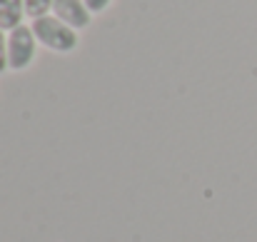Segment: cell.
Returning <instances> with one entry per match:
<instances>
[{
    "label": "cell",
    "instance_id": "obj_1",
    "mask_svg": "<svg viewBox=\"0 0 257 242\" xmlns=\"http://www.w3.org/2000/svg\"><path fill=\"white\" fill-rule=\"evenodd\" d=\"M30 28H33L38 43L55 53H73L78 48V33L70 25H65L63 20H58L55 15H43V18L33 20Z\"/></svg>",
    "mask_w": 257,
    "mask_h": 242
},
{
    "label": "cell",
    "instance_id": "obj_2",
    "mask_svg": "<svg viewBox=\"0 0 257 242\" xmlns=\"http://www.w3.org/2000/svg\"><path fill=\"white\" fill-rule=\"evenodd\" d=\"M35 48H38V38H35L33 28L20 25V28L10 30L8 33V65H10V70L30 68V63L35 58Z\"/></svg>",
    "mask_w": 257,
    "mask_h": 242
},
{
    "label": "cell",
    "instance_id": "obj_3",
    "mask_svg": "<svg viewBox=\"0 0 257 242\" xmlns=\"http://www.w3.org/2000/svg\"><path fill=\"white\" fill-rule=\"evenodd\" d=\"M53 15L58 20H63L65 25H70L73 30H80L90 25V10H87L85 0H55L53 3Z\"/></svg>",
    "mask_w": 257,
    "mask_h": 242
},
{
    "label": "cell",
    "instance_id": "obj_4",
    "mask_svg": "<svg viewBox=\"0 0 257 242\" xmlns=\"http://www.w3.org/2000/svg\"><path fill=\"white\" fill-rule=\"evenodd\" d=\"M25 0H0V30H15L25 18Z\"/></svg>",
    "mask_w": 257,
    "mask_h": 242
},
{
    "label": "cell",
    "instance_id": "obj_5",
    "mask_svg": "<svg viewBox=\"0 0 257 242\" xmlns=\"http://www.w3.org/2000/svg\"><path fill=\"white\" fill-rule=\"evenodd\" d=\"M53 3H55V0H25V13H28V18L38 20V18H43V15H50Z\"/></svg>",
    "mask_w": 257,
    "mask_h": 242
},
{
    "label": "cell",
    "instance_id": "obj_6",
    "mask_svg": "<svg viewBox=\"0 0 257 242\" xmlns=\"http://www.w3.org/2000/svg\"><path fill=\"white\" fill-rule=\"evenodd\" d=\"M10 65H8V38H5V30H0V73H5Z\"/></svg>",
    "mask_w": 257,
    "mask_h": 242
},
{
    "label": "cell",
    "instance_id": "obj_7",
    "mask_svg": "<svg viewBox=\"0 0 257 242\" xmlns=\"http://www.w3.org/2000/svg\"><path fill=\"white\" fill-rule=\"evenodd\" d=\"M110 3H112V0H85V5H87L90 13H102Z\"/></svg>",
    "mask_w": 257,
    "mask_h": 242
}]
</instances>
